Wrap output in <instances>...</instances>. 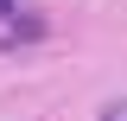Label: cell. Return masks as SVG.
Returning <instances> with one entry per match:
<instances>
[{"mask_svg":"<svg viewBox=\"0 0 127 121\" xmlns=\"http://www.w3.org/2000/svg\"><path fill=\"white\" fill-rule=\"evenodd\" d=\"M102 121H127V102H114V108H108V115H102Z\"/></svg>","mask_w":127,"mask_h":121,"instance_id":"obj_1","label":"cell"},{"mask_svg":"<svg viewBox=\"0 0 127 121\" xmlns=\"http://www.w3.org/2000/svg\"><path fill=\"white\" fill-rule=\"evenodd\" d=\"M6 13H13V0H0V19H6Z\"/></svg>","mask_w":127,"mask_h":121,"instance_id":"obj_2","label":"cell"}]
</instances>
